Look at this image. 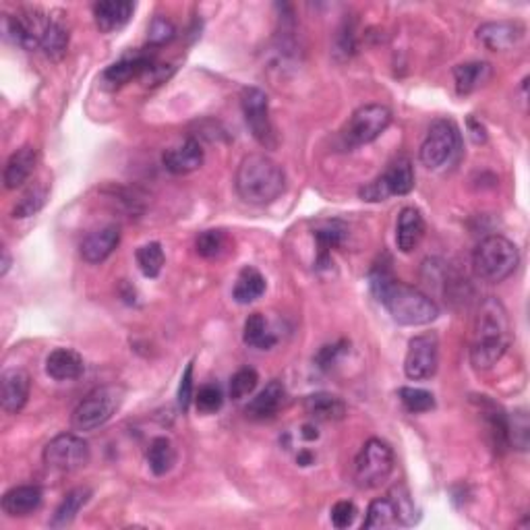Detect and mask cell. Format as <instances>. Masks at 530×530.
I'll return each mask as SVG.
<instances>
[{
	"label": "cell",
	"mask_w": 530,
	"mask_h": 530,
	"mask_svg": "<svg viewBox=\"0 0 530 530\" xmlns=\"http://www.w3.org/2000/svg\"><path fill=\"white\" fill-rule=\"evenodd\" d=\"M369 284L375 299L388 309L396 323L400 325H427L438 319L439 309L429 296L419 288L396 280L388 265H375Z\"/></svg>",
	"instance_id": "6da1fadb"
},
{
	"label": "cell",
	"mask_w": 530,
	"mask_h": 530,
	"mask_svg": "<svg viewBox=\"0 0 530 530\" xmlns=\"http://www.w3.org/2000/svg\"><path fill=\"white\" fill-rule=\"evenodd\" d=\"M510 346V322H507V311L497 299H485L478 307L475 319V338L470 348V362L475 369H491L499 361Z\"/></svg>",
	"instance_id": "7a4b0ae2"
},
{
	"label": "cell",
	"mask_w": 530,
	"mask_h": 530,
	"mask_svg": "<svg viewBox=\"0 0 530 530\" xmlns=\"http://www.w3.org/2000/svg\"><path fill=\"white\" fill-rule=\"evenodd\" d=\"M235 187L238 198L251 206H270L284 193L286 172L265 154H251L238 164Z\"/></svg>",
	"instance_id": "3957f363"
},
{
	"label": "cell",
	"mask_w": 530,
	"mask_h": 530,
	"mask_svg": "<svg viewBox=\"0 0 530 530\" xmlns=\"http://www.w3.org/2000/svg\"><path fill=\"white\" fill-rule=\"evenodd\" d=\"M520 265L518 246L510 238L493 235L483 238L473 253V270L483 282H504Z\"/></svg>",
	"instance_id": "277c9868"
},
{
	"label": "cell",
	"mask_w": 530,
	"mask_h": 530,
	"mask_svg": "<svg viewBox=\"0 0 530 530\" xmlns=\"http://www.w3.org/2000/svg\"><path fill=\"white\" fill-rule=\"evenodd\" d=\"M125 390L120 386H101L90 391L77 409L72 410L71 425L75 431H96L101 425L114 417V412L120 409Z\"/></svg>",
	"instance_id": "5b68a950"
},
{
	"label": "cell",
	"mask_w": 530,
	"mask_h": 530,
	"mask_svg": "<svg viewBox=\"0 0 530 530\" xmlns=\"http://www.w3.org/2000/svg\"><path fill=\"white\" fill-rule=\"evenodd\" d=\"M394 449L383 439H369L354 462V481L361 489H377L394 473Z\"/></svg>",
	"instance_id": "8992f818"
},
{
	"label": "cell",
	"mask_w": 530,
	"mask_h": 530,
	"mask_svg": "<svg viewBox=\"0 0 530 530\" xmlns=\"http://www.w3.org/2000/svg\"><path fill=\"white\" fill-rule=\"evenodd\" d=\"M460 145V130L452 120H435L427 130L419 158L429 170H439L458 158Z\"/></svg>",
	"instance_id": "52a82bcc"
},
{
	"label": "cell",
	"mask_w": 530,
	"mask_h": 530,
	"mask_svg": "<svg viewBox=\"0 0 530 530\" xmlns=\"http://www.w3.org/2000/svg\"><path fill=\"white\" fill-rule=\"evenodd\" d=\"M415 188V169L409 158H398L390 164V169L377 177L371 183H367L359 191V198L369 203L386 201L394 195H409Z\"/></svg>",
	"instance_id": "ba28073f"
},
{
	"label": "cell",
	"mask_w": 530,
	"mask_h": 530,
	"mask_svg": "<svg viewBox=\"0 0 530 530\" xmlns=\"http://www.w3.org/2000/svg\"><path fill=\"white\" fill-rule=\"evenodd\" d=\"M92 458L90 444L72 433H61L43 448V464L58 473H72L83 468Z\"/></svg>",
	"instance_id": "9c48e42d"
},
{
	"label": "cell",
	"mask_w": 530,
	"mask_h": 530,
	"mask_svg": "<svg viewBox=\"0 0 530 530\" xmlns=\"http://www.w3.org/2000/svg\"><path fill=\"white\" fill-rule=\"evenodd\" d=\"M241 106L246 127H249L251 135L255 137V141L261 148L274 149L275 133L270 120V100H267L265 92L257 90V87H246V90H243Z\"/></svg>",
	"instance_id": "30bf717a"
},
{
	"label": "cell",
	"mask_w": 530,
	"mask_h": 530,
	"mask_svg": "<svg viewBox=\"0 0 530 530\" xmlns=\"http://www.w3.org/2000/svg\"><path fill=\"white\" fill-rule=\"evenodd\" d=\"M439 340L435 333H420L409 342L404 359V373L412 381H425L438 373Z\"/></svg>",
	"instance_id": "8fae6325"
},
{
	"label": "cell",
	"mask_w": 530,
	"mask_h": 530,
	"mask_svg": "<svg viewBox=\"0 0 530 530\" xmlns=\"http://www.w3.org/2000/svg\"><path fill=\"white\" fill-rule=\"evenodd\" d=\"M390 122H391L390 108L381 104L361 106L359 111L352 114V119L344 130L346 143L351 145V148L371 143L390 127Z\"/></svg>",
	"instance_id": "7c38bea8"
},
{
	"label": "cell",
	"mask_w": 530,
	"mask_h": 530,
	"mask_svg": "<svg viewBox=\"0 0 530 530\" xmlns=\"http://www.w3.org/2000/svg\"><path fill=\"white\" fill-rule=\"evenodd\" d=\"M3 24L6 38H11L21 48L35 50L42 48L50 17H46L40 9H24L17 14H5Z\"/></svg>",
	"instance_id": "4fadbf2b"
},
{
	"label": "cell",
	"mask_w": 530,
	"mask_h": 530,
	"mask_svg": "<svg viewBox=\"0 0 530 530\" xmlns=\"http://www.w3.org/2000/svg\"><path fill=\"white\" fill-rule=\"evenodd\" d=\"M526 29L518 21H489L477 29V40L493 53H506L525 40Z\"/></svg>",
	"instance_id": "5bb4252c"
},
{
	"label": "cell",
	"mask_w": 530,
	"mask_h": 530,
	"mask_svg": "<svg viewBox=\"0 0 530 530\" xmlns=\"http://www.w3.org/2000/svg\"><path fill=\"white\" fill-rule=\"evenodd\" d=\"M32 380L24 369H9L0 377V404L6 415H17L24 410L29 398Z\"/></svg>",
	"instance_id": "9a60e30c"
},
{
	"label": "cell",
	"mask_w": 530,
	"mask_h": 530,
	"mask_svg": "<svg viewBox=\"0 0 530 530\" xmlns=\"http://www.w3.org/2000/svg\"><path fill=\"white\" fill-rule=\"evenodd\" d=\"M119 243L120 228L116 226V224H108V226H101L100 230L90 232V235L82 241V245H79V251H82V257L87 264L96 265L111 257Z\"/></svg>",
	"instance_id": "2e32d148"
},
{
	"label": "cell",
	"mask_w": 530,
	"mask_h": 530,
	"mask_svg": "<svg viewBox=\"0 0 530 530\" xmlns=\"http://www.w3.org/2000/svg\"><path fill=\"white\" fill-rule=\"evenodd\" d=\"M284 404H286L284 383L274 380L267 383V386L261 390L255 398H253L249 406L245 409V412H246V417L253 420H270L278 415Z\"/></svg>",
	"instance_id": "e0dca14e"
},
{
	"label": "cell",
	"mask_w": 530,
	"mask_h": 530,
	"mask_svg": "<svg viewBox=\"0 0 530 530\" xmlns=\"http://www.w3.org/2000/svg\"><path fill=\"white\" fill-rule=\"evenodd\" d=\"M162 164L164 169L170 174H188L193 170H198L203 164V148L198 140L188 137L187 141H183L177 148H170L164 151L162 156Z\"/></svg>",
	"instance_id": "ac0fdd59"
},
{
	"label": "cell",
	"mask_w": 530,
	"mask_h": 530,
	"mask_svg": "<svg viewBox=\"0 0 530 530\" xmlns=\"http://www.w3.org/2000/svg\"><path fill=\"white\" fill-rule=\"evenodd\" d=\"M154 64H156L154 58L148 54L122 58V61L111 64V67L104 71L101 79H104V83L111 87H122L129 82H133V79H141L148 75V72L154 69Z\"/></svg>",
	"instance_id": "d6986e66"
},
{
	"label": "cell",
	"mask_w": 530,
	"mask_h": 530,
	"mask_svg": "<svg viewBox=\"0 0 530 530\" xmlns=\"http://www.w3.org/2000/svg\"><path fill=\"white\" fill-rule=\"evenodd\" d=\"M135 5L129 0H101V3L93 5V19L100 32L112 34L129 24L133 17Z\"/></svg>",
	"instance_id": "ffe728a7"
},
{
	"label": "cell",
	"mask_w": 530,
	"mask_h": 530,
	"mask_svg": "<svg viewBox=\"0 0 530 530\" xmlns=\"http://www.w3.org/2000/svg\"><path fill=\"white\" fill-rule=\"evenodd\" d=\"M42 506V489L38 485H19L3 496V510L11 518H24Z\"/></svg>",
	"instance_id": "44dd1931"
},
{
	"label": "cell",
	"mask_w": 530,
	"mask_h": 530,
	"mask_svg": "<svg viewBox=\"0 0 530 530\" xmlns=\"http://www.w3.org/2000/svg\"><path fill=\"white\" fill-rule=\"evenodd\" d=\"M425 236V220L417 207H404L396 224V245L402 253H412Z\"/></svg>",
	"instance_id": "7402d4cb"
},
{
	"label": "cell",
	"mask_w": 530,
	"mask_h": 530,
	"mask_svg": "<svg viewBox=\"0 0 530 530\" xmlns=\"http://www.w3.org/2000/svg\"><path fill=\"white\" fill-rule=\"evenodd\" d=\"M83 359L82 354L71 351V348H56L46 359V373L56 381H72L83 375Z\"/></svg>",
	"instance_id": "603a6c76"
},
{
	"label": "cell",
	"mask_w": 530,
	"mask_h": 530,
	"mask_svg": "<svg viewBox=\"0 0 530 530\" xmlns=\"http://www.w3.org/2000/svg\"><path fill=\"white\" fill-rule=\"evenodd\" d=\"M35 164H38V149L32 148V145H24V148L14 151L5 166V187L13 191V188H19L27 183Z\"/></svg>",
	"instance_id": "cb8c5ba5"
},
{
	"label": "cell",
	"mask_w": 530,
	"mask_h": 530,
	"mask_svg": "<svg viewBox=\"0 0 530 530\" xmlns=\"http://www.w3.org/2000/svg\"><path fill=\"white\" fill-rule=\"evenodd\" d=\"M304 412L319 423H333L346 417V404L342 398L319 391L304 398Z\"/></svg>",
	"instance_id": "d4e9b609"
},
{
	"label": "cell",
	"mask_w": 530,
	"mask_h": 530,
	"mask_svg": "<svg viewBox=\"0 0 530 530\" xmlns=\"http://www.w3.org/2000/svg\"><path fill=\"white\" fill-rule=\"evenodd\" d=\"M481 400H477L478 406H481V415L487 423L489 429V438L493 441V448L504 452V449L510 448V427H507V415L499 409L497 404H493L487 400V396H478Z\"/></svg>",
	"instance_id": "484cf974"
},
{
	"label": "cell",
	"mask_w": 530,
	"mask_h": 530,
	"mask_svg": "<svg viewBox=\"0 0 530 530\" xmlns=\"http://www.w3.org/2000/svg\"><path fill=\"white\" fill-rule=\"evenodd\" d=\"M491 77V64L489 63H462L454 67V83L456 92L460 96H468V93L477 92L483 87Z\"/></svg>",
	"instance_id": "4316f807"
},
{
	"label": "cell",
	"mask_w": 530,
	"mask_h": 530,
	"mask_svg": "<svg viewBox=\"0 0 530 530\" xmlns=\"http://www.w3.org/2000/svg\"><path fill=\"white\" fill-rule=\"evenodd\" d=\"M313 236H315L317 246H319V261H317V264L322 267H325V265H330V251L342 245L344 236H346V226L340 220L322 222L313 230Z\"/></svg>",
	"instance_id": "83f0119b"
},
{
	"label": "cell",
	"mask_w": 530,
	"mask_h": 530,
	"mask_svg": "<svg viewBox=\"0 0 530 530\" xmlns=\"http://www.w3.org/2000/svg\"><path fill=\"white\" fill-rule=\"evenodd\" d=\"M92 497V491L87 487H77L69 491L64 499L61 502V506L56 507L53 520H50V526L53 528H67L72 520L77 518V514L82 512V507L90 502Z\"/></svg>",
	"instance_id": "f1b7e54d"
},
{
	"label": "cell",
	"mask_w": 530,
	"mask_h": 530,
	"mask_svg": "<svg viewBox=\"0 0 530 530\" xmlns=\"http://www.w3.org/2000/svg\"><path fill=\"white\" fill-rule=\"evenodd\" d=\"M264 293H265V278L261 275V272L255 270V267H243L236 278L235 290H232L235 301L241 304H249L253 301H257Z\"/></svg>",
	"instance_id": "f546056e"
},
{
	"label": "cell",
	"mask_w": 530,
	"mask_h": 530,
	"mask_svg": "<svg viewBox=\"0 0 530 530\" xmlns=\"http://www.w3.org/2000/svg\"><path fill=\"white\" fill-rule=\"evenodd\" d=\"M177 464V449L169 438H156L148 449V467L156 477L169 475Z\"/></svg>",
	"instance_id": "4dcf8cb0"
},
{
	"label": "cell",
	"mask_w": 530,
	"mask_h": 530,
	"mask_svg": "<svg viewBox=\"0 0 530 530\" xmlns=\"http://www.w3.org/2000/svg\"><path fill=\"white\" fill-rule=\"evenodd\" d=\"M69 48V27L58 19H50L46 35L42 40V50L50 61H61Z\"/></svg>",
	"instance_id": "1f68e13d"
},
{
	"label": "cell",
	"mask_w": 530,
	"mask_h": 530,
	"mask_svg": "<svg viewBox=\"0 0 530 530\" xmlns=\"http://www.w3.org/2000/svg\"><path fill=\"white\" fill-rule=\"evenodd\" d=\"M394 525H398V514H396L394 502H391L390 497L373 499V502L369 504L367 518L365 522H362V528L377 530V528H390Z\"/></svg>",
	"instance_id": "d6a6232c"
},
{
	"label": "cell",
	"mask_w": 530,
	"mask_h": 530,
	"mask_svg": "<svg viewBox=\"0 0 530 530\" xmlns=\"http://www.w3.org/2000/svg\"><path fill=\"white\" fill-rule=\"evenodd\" d=\"M243 340L246 346L259 348V351H270V348L275 344V336H272V333L267 332L265 317L261 313H253L246 317Z\"/></svg>",
	"instance_id": "836d02e7"
},
{
	"label": "cell",
	"mask_w": 530,
	"mask_h": 530,
	"mask_svg": "<svg viewBox=\"0 0 530 530\" xmlns=\"http://www.w3.org/2000/svg\"><path fill=\"white\" fill-rule=\"evenodd\" d=\"M230 241L222 230H203L195 241V249H198L203 259H220L228 253Z\"/></svg>",
	"instance_id": "e575fe53"
},
{
	"label": "cell",
	"mask_w": 530,
	"mask_h": 530,
	"mask_svg": "<svg viewBox=\"0 0 530 530\" xmlns=\"http://www.w3.org/2000/svg\"><path fill=\"white\" fill-rule=\"evenodd\" d=\"M137 265L145 278H158L164 267V251L159 243H148L137 251Z\"/></svg>",
	"instance_id": "d590c367"
},
{
	"label": "cell",
	"mask_w": 530,
	"mask_h": 530,
	"mask_svg": "<svg viewBox=\"0 0 530 530\" xmlns=\"http://www.w3.org/2000/svg\"><path fill=\"white\" fill-rule=\"evenodd\" d=\"M398 398H400L404 409L412 412V415H420V412H429L435 409V398L427 390L400 388L398 390Z\"/></svg>",
	"instance_id": "8d00e7d4"
},
{
	"label": "cell",
	"mask_w": 530,
	"mask_h": 530,
	"mask_svg": "<svg viewBox=\"0 0 530 530\" xmlns=\"http://www.w3.org/2000/svg\"><path fill=\"white\" fill-rule=\"evenodd\" d=\"M259 383V375L253 367H243L238 369V371L230 377V398L232 400H243L249 394H253V390L257 388Z\"/></svg>",
	"instance_id": "74e56055"
},
{
	"label": "cell",
	"mask_w": 530,
	"mask_h": 530,
	"mask_svg": "<svg viewBox=\"0 0 530 530\" xmlns=\"http://www.w3.org/2000/svg\"><path fill=\"white\" fill-rule=\"evenodd\" d=\"M48 198V191L46 187H32L27 188L24 193V198L19 199L17 206L13 209V217H29V216H35L43 207V203H46Z\"/></svg>",
	"instance_id": "f35d334b"
},
{
	"label": "cell",
	"mask_w": 530,
	"mask_h": 530,
	"mask_svg": "<svg viewBox=\"0 0 530 530\" xmlns=\"http://www.w3.org/2000/svg\"><path fill=\"white\" fill-rule=\"evenodd\" d=\"M224 404V394L220 386H216V383H207V386H203L198 396H195V406H198V410L203 412V415H214L222 409Z\"/></svg>",
	"instance_id": "ab89813d"
},
{
	"label": "cell",
	"mask_w": 530,
	"mask_h": 530,
	"mask_svg": "<svg viewBox=\"0 0 530 530\" xmlns=\"http://www.w3.org/2000/svg\"><path fill=\"white\" fill-rule=\"evenodd\" d=\"M507 427H510V446L514 441V446L518 449H526L528 446V417L525 410H516L514 412V425L510 423V417H507Z\"/></svg>",
	"instance_id": "60d3db41"
},
{
	"label": "cell",
	"mask_w": 530,
	"mask_h": 530,
	"mask_svg": "<svg viewBox=\"0 0 530 530\" xmlns=\"http://www.w3.org/2000/svg\"><path fill=\"white\" fill-rule=\"evenodd\" d=\"M174 38V25L169 19L156 17L149 25V43L151 46H164L166 42Z\"/></svg>",
	"instance_id": "b9f144b4"
},
{
	"label": "cell",
	"mask_w": 530,
	"mask_h": 530,
	"mask_svg": "<svg viewBox=\"0 0 530 530\" xmlns=\"http://www.w3.org/2000/svg\"><path fill=\"white\" fill-rule=\"evenodd\" d=\"M357 518V506L352 502H338L332 507V525L336 528H348Z\"/></svg>",
	"instance_id": "7bdbcfd3"
},
{
	"label": "cell",
	"mask_w": 530,
	"mask_h": 530,
	"mask_svg": "<svg viewBox=\"0 0 530 530\" xmlns=\"http://www.w3.org/2000/svg\"><path fill=\"white\" fill-rule=\"evenodd\" d=\"M193 402V362H188L183 377H180L178 386V406L180 410L187 412L188 406Z\"/></svg>",
	"instance_id": "ee69618b"
},
{
	"label": "cell",
	"mask_w": 530,
	"mask_h": 530,
	"mask_svg": "<svg viewBox=\"0 0 530 530\" xmlns=\"http://www.w3.org/2000/svg\"><path fill=\"white\" fill-rule=\"evenodd\" d=\"M344 346H346V342L323 346L322 351H319V354H317V365L322 369H328L332 362H336V359L340 357V354L344 352Z\"/></svg>",
	"instance_id": "f6af8a7d"
},
{
	"label": "cell",
	"mask_w": 530,
	"mask_h": 530,
	"mask_svg": "<svg viewBox=\"0 0 530 530\" xmlns=\"http://www.w3.org/2000/svg\"><path fill=\"white\" fill-rule=\"evenodd\" d=\"M301 435H303V439L315 441V439L319 438V431H317V427H315V425H303Z\"/></svg>",
	"instance_id": "bcb514c9"
},
{
	"label": "cell",
	"mask_w": 530,
	"mask_h": 530,
	"mask_svg": "<svg viewBox=\"0 0 530 530\" xmlns=\"http://www.w3.org/2000/svg\"><path fill=\"white\" fill-rule=\"evenodd\" d=\"M296 462H299L301 467H309V464H313V454H311L309 449H303V452L296 456Z\"/></svg>",
	"instance_id": "7dc6e473"
},
{
	"label": "cell",
	"mask_w": 530,
	"mask_h": 530,
	"mask_svg": "<svg viewBox=\"0 0 530 530\" xmlns=\"http://www.w3.org/2000/svg\"><path fill=\"white\" fill-rule=\"evenodd\" d=\"M9 267H11V257H9V253H6V249H5L3 251V272H0V274L5 275L6 272H9Z\"/></svg>",
	"instance_id": "c3c4849f"
}]
</instances>
